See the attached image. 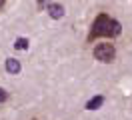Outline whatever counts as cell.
Here are the masks:
<instances>
[{"mask_svg":"<svg viewBox=\"0 0 132 120\" xmlns=\"http://www.w3.org/2000/svg\"><path fill=\"white\" fill-rule=\"evenodd\" d=\"M120 32H122V24L102 12L92 22V28L88 32V42L96 38H116V36H120Z\"/></svg>","mask_w":132,"mask_h":120,"instance_id":"1","label":"cell"},{"mask_svg":"<svg viewBox=\"0 0 132 120\" xmlns=\"http://www.w3.org/2000/svg\"><path fill=\"white\" fill-rule=\"evenodd\" d=\"M92 54H94V58H96L98 62H112L116 58V48L112 46V44H108V42H102V44H96V46H94Z\"/></svg>","mask_w":132,"mask_h":120,"instance_id":"2","label":"cell"},{"mask_svg":"<svg viewBox=\"0 0 132 120\" xmlns=\"http://www.w3.org/2000/svg\"><path fill=\"white\" fill-rule=\"evenodd\" d=\"M46 10H48L50 18H54V20H58V18H62V16H64V6H62V4H58V2L48 4V6H46Z\"/></svg>","mask_w":132,"mask_h":120,"instance_id":"3","label":"cell"},{"mask_svg":"<svg viewBox=\"0 0 132 120\" xmlns=\"http://www.w3.org/2000/svg\"><path fill=\"white\" fill-rule=\"evenodd\" d=\"M20 70H22V66H20V62H18L16 58H8V60H6V72H10V74H18Z\"/></svg>","mask_w":132,"mask_h":120,"instance_id":"4","label":"cell"},{"mask_svg":"<svg viewBox=\"0 0 132 120\" xmlns=\"http://www.w3.org/2000/svg\"><path fill=\"white\" fill-rule=\"evenodd\" d=\"M102 104H104V96H94L86 102V110H98Z\"/></svg>","mask_w":132,"mask_h":120,"instance_id":"5","label":"cell"},{"mask_svg":"<svg viewBox=\"0 0 132 120\" xmlns=\"http://www.w3.org/2000/svg\"><path fill=\"white\" fill-rule=\"evenodd\" d=\"M14 48H16V50H28V40L26 38H16L14 40Z\"/></svg>","mask_w":132,"mask_h":120,"instance_id":"6","label":"cell"},{"mask_svg":"<svg viewBox=\"0 0 132 120\" xmlns=\"http://www.w3.org/2000/svg\"><path fill=\"white\" fill-rule=\"evenodd\" d=\"M6 100H8V92H6L4 88H0V104L6 102Z\"/></svg>","mask_w":132,"mask_h":120,"instance_id":"7","label":"cell"},{"mask_svg":"<svg viewBox=\"0 0 132 120\" xmlns=\"http://www.w3.org/2000/svg\"><path fill=\"white\" fill-rule=\"evenodd\" d=\"M44 4H46V0H38V6H40V8L44 6Z\"/></svg>","mask_w":132,"mask_h":120,"instance_id":"8","label":"cell"},{"mask_svg":"<svg viewBox=\"0 0 132 120\" xmlns=\"http://www.w3.org/2000/svg\"><path fill=\"white\" fill-rule=\"evenodd\" d=\"M4 4H6V0H0V10L4 8Z\"/></svg>","mask_w":132,"mask_h":120,"instance_id":"9","label":"cell"},{"mask_svg":"<svg viewBox=\"0 0 132 120\" xmlns=\"http://www.w3.org/2000/svg\"><path fill=\"white\" fill-rule=\"evenodd\" d=\"M32 120H36V118H32Z\"/></svg>","mask_w":132,"mask_h":120,"instance_id":"10","label":"cell"}]
</instances>
